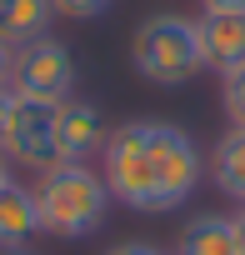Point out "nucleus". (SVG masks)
<instances>
[{"mask_svg":"<svg viewBox=\"0 0 245 255\" xmlns=\"http://www.w3.org/2000/svg\"><path fill=\"white\" fill-rule=\"evenodd\" d=\"M35 215H40V230L55 235V240H85V235H95L105 225V215H110L105 175L90 170V165H50V170H40Z\"/></svg>","mask_w":245,"mask_h":255,"instance_id":"nucleus-1","label":"nucleus"},{"mask_svg":"<svg viewBox=\"0 0 245 255\" xmlns=\"http://www.w3.org/2000/svg\"><path fill=\"white\" fill-rule=\"evenodd\" d=\"M130 60L160 90L190 85L205 70L200 40H195V20H185V15H150V20H140L135 40H130Z\"/></svg>","mask_w":245,"mask_h":255,"instance_id":"nucleus-2","label":"nucleus"},{"mask_svg":"<svg viewBox=\"0 0 245 255\" xmlns=\"http://www.w3.org/2000/svg\"><path fill=\"white\" fill-rule=\"evenodd\" d=\"M100 175L110 200H120L125 210L155 215V185H150V120H130L115 125L100 150Z\"/></svg>","mask_w":245,"mask_h":255,"instance_id":"nucleus-3","label":"nucleus"},{"mask_svg":"<svg viewBox=\"0 0 245 255\" xmlns=\"http://www.w3.org/2000/svg\"><path fill=\"white\" fill-rule=\"evenodd\" d=\"M205 175V155L200 145L180 130V125L150 120V185H155V215L160 210H180L195 185Z\"/></svg>","mask_w":245,"mask_h":255,"instance_id":"nucleus-4","label":"nucleus"},{"mask_svg":"<svg viewBox=\"0 0 245 255\" xmlns=\"http://www.w3.org/2000/svg\"><path fill=\"white\" fill-rule=\"evenodd\" d=\"M10 90L25 95V100H50V105L70 100V90H75V60H70V50L60 40H50V35L20 45L15 65H10Z\"/></svg>","mask_w":245,"mask_h":255,"instance_id":"nucleus-5","label":"nucleus"},{"mask_svg":"<svg viewBox=\"0 0 245 255\" xmlns=\"http://www.w3.org/2000/svg\"><path fill=\"white\" fill-rule=\"evenodd\" d=\"M5 160H15L25 170H50L55 165V105L50 100L15 95L10 130H5Z\"/></svg>","mask_w":245,"mask_h":255,"instance_id":"nucleus-6","label":"nucleus"},{"mask_svg":"<svg viewBox=\"0 0 245 255\" xmlns=\"http://www.w3.org/2000/svg\"><path fill=\"white\" fill-rule=\"evenodd\" d=\"M105 135L110 125L95 100L70 95L55 105V165H90V155L105 150Z\"/></svg>","mask_w":245,"mask_h":255,"instance_id":"nucleus-7","label":"nucleus"},{"mask_svg":"<svg viewBox=\"0 0 245 255\" xmlns=\"http://www.w3.org/2000/svg\"><path fill=\"white\" fill-rule=\"evenodd\" d=\"M195 40H200V60L205 70H240L245 65V15H225V10H205L195 20Z\"/></svg>","mask_w":245,"mask_h":255,"instance_id":"nucleus-8","label":"nucleus"},{"mask_svg":"<svg viewBox=\"0 0 245 255\" xmlns=\"http://www.w3.org/2000/svg\"><path fill=\"white\" fill-rule=\"evenodd\" d=\"M40 235V215H35V190L25 185H0V250H25V240Z\"/></svg>","mask_w":245,"mask_h":255,"instance_id":"nucleus-9","label":"nucleus"},{"mask_svg":"<svg viewBox=\"0 0 245 255\" xmlns=\"http://www.w3.org/2000/svg\"><path fill=\"white\" fill-rule=\"evenodd\" d=\"M170 255H240L230 215H190L175 235Z\"/></svg>","mask_w":245,"mask_h":255,"instance_id":"nucleus-10","label":"nucleus"},{"mask_svg":"<svg viewBox=\"0 0 245 255\" xmlns=\"http://www.w3.org/2000/svg\"><path fill=\"white\" fill-rule=\"evenodd\" d=\"M50 20H55L50 0H0V35H5L15 50L30 45V40H45Z\"/></svg>","mask_w":245,"mask_h":255,"instance_id":"nucleus-11","label":"nucleus"},{"mask_svg":"<svg viewBox=\"0 0 245 255\" xmlns=\"http://www.w3.org/2000/svg\"><path fill=\"white\" fill-rule=\"evenodd\" d=\"M210 175H215L220 195H230L235 205H245V125H230V130L215 140Z\"/></svg>","mask_w":245,"mask_h":255,"instance_id":"nucleus-12","label":"nucleus"},{"mask_svg":"<svg viewBox=\"0 0 245 255\" xmlns=\"http://www.w3.org/2000/svg\"><path fill=\"white\" fill-rule=\"evenodd\" d=\"M220 80H225L220 100H225L230 125H245V65H240V70H230V75H220Z\"/></svg>","mask_w":245,"mask_h":255,"instance_id":"nucleus-13","label":"nucleus"},{"mask_svg":"<svg viewBox=\"0 0 245 255\" xmlns=\"http://www.w3.org/2000/svg\"><path fill=\"white\" fill-rule=\"evenodd\" d=\"M55 5V15H65V20H95V15H105L115 0H50Z\"/></svg>","mask_w":245,"mask_h":255,"instance_id":"nucleus-14","label":"nucleus"},{"mask_svg":"<svg viewBox=\"0 0 245 255\" xmlns=\"http://www.w3.org/2000/svg\"><path fill=\"white\" fill-rule=\"evenodd\" d=\"M100 255H170V250H160V245H150V240H120V245H110V250H100Z\"/></svg>","mask_w":245,"mask_h":255,"instance_id":"nucleus-15","label":"nucleus"},{"mask_svg":"<svg viewBox=\"0 0 245 255\" xmlns=\"http://www.w3.org/2000/svg\"><path fill=\"white\" fill-rule=\"evenodd\" d=\"M10 110H15V90L0 85V150H5V130H10Z\"/></svg>","mask_w":245,"mask_h":255,"instance_id":"nucleus-16","label":"nucleus"},{"mask_svg":"<svg viewBox=\"0 0 245 255\" xmlns=\"http://www.w3.org/2000/svg\"><path fill=\"white\" fill-rule=\"evenodd\" d=\"M10 65H15V45L0 35V85H10Z\"/></svg>","mask_w":245,"mask_h":255,"instance_id":"nucleus-17","label":"nucleus"},{"mask_svg":"<svg viewBox=\"0 0 245 255\" xmlns=\"http://www.w3.org/2000/svg\"><path fill=\"white\" fill-rule=\"evenodd\" d=\"M200 10H225V15H245V0H200Z\"/></svg>","mask_w":245,"mask_h":255,"instance_id":"nucleus-18","label":"nucleus"},{"mask_svg":"<svg viewBox=\"0 0 245 255\" xmlns=\"http://www.w3.org/2000/svg\"><path fill=\"white\" fill-rule=\"evenodd\" d=\"M230 225H235V245H240V255H245V205L230 215Z\"/></svg>","mask_w":245,"mask_h":255,"instance_id":"nucleus-19","label":"nucleus"},{"mask_svg":"<svg viewBox=\"0 0 245 255\" xmlns=\"http://www.w3.org/2000/svg\"><path fill=\"white\" fill-rule=\"evenodd\" d=\"M0 185H10V160H5V150H0Z\"/></svg>","mask_w":245,"mask_h":255,"instance_id":"nucleus-20","label":"nucleus"},{"mask_svg":"<svg viewBox=\"0 0 245 255\" xmlns=\"http://www.w3.org/2000/svg\"><path fill=\"white\" fill-rule=\"evenodd\" d=\"M5 255H35V250H5Z\"/></svg>","mask_w":245,"mask_h":255,"instance_id":"nucleus-21","label":"nucleus"}]
</instances>
